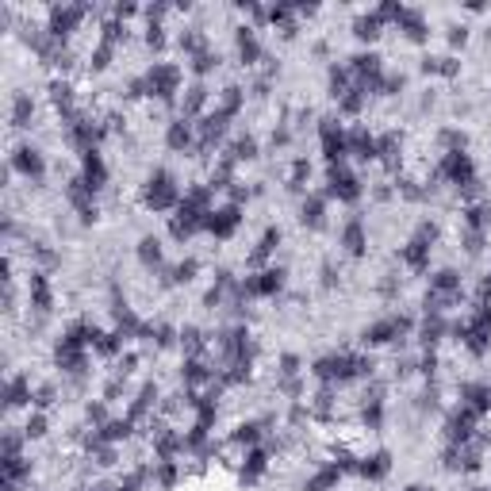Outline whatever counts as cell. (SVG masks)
Segmentation results:
<instances>
[{
  "label": "cell",
  "instance_id": "obj_1",
  "mask_svg": "<svg viewBox=\"0 0 491 491\" xmlns=\"http://www.w3.org/2000/svg\"><path fill=\"white\" fill-rule=\"evenodd\" d=\"M181 188H177V181L166 173V169H154L150 173V181H146L142 188V203L150 211H173V208H181Z\"/></svg>",
  "mask_w": 491,
  "mask_h": 491
},
{
  "label": "cell",
  "instance_id": "obj_2",
  "mask_svg": "<svg viewBox=\"0 0 491 491\" xmlns=\"http://www.w3.org/2000/svg\"><path fill=\"white\" fill-rule=\"evenodd\" d=\"M146 93H150L154 100H173V96L181 93V69L158 62L150 73H146Z\"/></svg>",
  "mask_w": 491,
  "mask_h": 491
},
{
  "label": "cell",
  "instance_id": "obj_3",
  "mask_svg": "<svg viewBox=\"0 0 491 491\" xmlns=\"http://www.w3.org/2000/svg\"><path fill=\"white\" fill-rule=\"evenodd\" d=\"M476 422H480V415L469 411V407H461V411L449 415V422H445L449 445H469V441L476 438Z\"/></svg>",
  "mask_w": 491,
  "mask_h": 491
},
{
  "label": "cell",
  "instance_id": "obj_4",
  "mask_svg": "<svg viewBox=\"0 0 491 491\" xmlns=\"http://www.w3.org/2000/svg\"><path fill=\"white\" fill-rule=\"evenodd\" d=\"M12 169L20 177H27V181H43V173H46V161H43V154L35 150V146H20V150L12 154Z\"/></svg>",
  "mask_w": 491,
  "mask_h": 491
},
{
  "label": "cell",
  "instance_id": "obj_5",
  "mask_svg": "<svg viewBox=\"0 0 491 491\" xmlns=\"http://www.w3.org/2000/svg\"><path fill=\"white\" fill-rule=\"evenodd\" d=\"M238 223H242L238 203H227V208L211 211V215H208V223H203V231H211L215 238H231V234L238 231Z\"/></svg>",
  "mask_w": 491,
  "mask_h": 491
},
{
  "label": "cell",
  "instance_id": "obj_6",
  "mask_svg": "<svg viewBox=\"0 0 491 491\" xmlns=\"http://www.w3.org/2000/svg\"><path fill=\"white\" fill-rule=\"evenodd\" d=\"M88 15V8H73V4H65V8H54L51 12V35L54 39H65V35H73V31L81 27V20Z\"/></svg>",
  "mask_w": 491,
  "mask_h": 491
},
{
  "label": "cell",
  "instance_id": "obj_7",
  "mask_svg": "<svg viewBox=\"0 0 491 491\" xmlns=\"http://www.w3.org/2000/svg\"><path fill=\"white\" fill-rule=\"evenodd\" d=\"M326 181H330L326 196H338V200H357V196H361V184H357V177L349 173L346 166H330Z\"/></svg>",
  "mask_w": 491,
  "mask_h": 491
},
{
  "label": "cell",
  "instance_id": "obj_8",
  "mask_svg": "<svg viewBox=\"0 0 491 491\" xmlns=\"http://www.w3.org/2000/svg\"><path fill=\"white\" fill-rule=\"evenodd\" d=\"M27 300H31V307H35L39 315H46V311H51L54 296H51V281H46L43 269H35V273H31V281H27Z\"/></svg>",
  "mask_w": 491,
  "mask_h": 491
},
{
  "label": "cell",
  "instance_id": "obj_9",
  "mask_svg": "<svg viewBox=\"0 0 491 491\" xmlns=\"http://www.w3.org/2000/svg\"><path fill=\"white\" fill-rule=\"evenodd\" d=\"M166 146H169V150H177V154L192 150V146H196V123L173 119V123H169V130H166Z\"/></svg>",
  "mask_w": 491,
  "mask_h": 491
},
{
  "label": "cell",
  "instance_id": "obj_10",
  "mask_svg": "<svg viewBox=\"0 0 491 491\" xmlns=\"http://www.w3.org/2000/svg\"><path fill=\"white\" fill-rule=\"evenodd\" d=\"M81 181H85L88 188H104V181H108V166H104V158L96 150H88L85 158H81Z\"/></svg>",
  "mask_w": 491,
  "mask_h": 491
},
{
  "label": "cell",
  "instance_id": "obj_11",
  "mask_svg": "<svg viewBox=\"0 0 491 491\" xmlns=\"http://www.w3.org/2000/svg\"><path fill=\"white\" fill-rule=\"evenodd\" d=\"M234 46H238V62L242 65H257L261 62V43H257V35H253V27L234 31Z\"/></svg>",
  "mask_w": 491,
  "mask_h": 491
},
{
  "label": "cell",
  "instance_id": "obj_12",
  "mask_svg": "<svg viewBox=\"0 0 491 491\" xmlns=\"http://www.w3.org/2000/svg\"><path fill=\"white\" fill-rule=\"evenodd\" d=\"M300 223L311 227V231H318V227L326 223V196H307V200L300 203Z\"/></svg>",
  "mask_w": 491,
  "mask_h": 491
},
{
  "label": "cell",
  "instance_id": "obj_13",
  "mask_svg": "<svg viewBox=\"0 0 491 491\" xmlns=\"http://www.w3.org/2000/svg\"><path fill=\"white\" fill-rule=\"evenodd\" d=\"M208 100H211V93H208V88H203V85H192V88H188V93L181 96V119L192 123L203 108H208Z\"/></svg>",
  "mask_w": 491,
  "mask_h": 491
},
{
  "label": "cell",
  "instance_id": "obj_14",
  "mask_svg": "<svg viewBox=\"0 0 491 491\" xmlns=\"http://www.w3.org/2000/svg\"><path fill=\"white\" fill-rule=\"evenodd\" d=\"M342 246H346V253H354V257H361V253H365L368 234H365V223H361V219H349V223L342 227Z\"/></svg>",
  "mask_w": 491,
  "mask_h": 491
},
{
  "label": "cell",
  "instance_id": "obj_15",
  "mask_svg": "<svg viewBox=\"0 0 491 491\" xmlns=\"http://www.w3.org/2000/svg\"><path fill=\"white\" fill-rule=\"evenodd\" d=\"M388 469H391V457L388 453H372V457H361V461H357V472H361L365 480L388 476Z\"/></svg>",
  "mask_w": 491,
  "mask_h": 491
},
{
  "label": "cell",
  "instance_id": "obj_16",
  "mask_svg": "<svg viewBox=\"0 0 491 491\" xmlns=\"http://www.w3.org/2000/svg\"><path fill=\"white\" fill-rule=\"evenodd\" d=\"M338 480H342V469H338V464H326V469H318L315 476H307L304 491H334V487H338Z\"/></svg>",
  "mask_w": 491,
  "mask_h": 491
},
{
  "label": "cell",
  "instance_id": "obj_17",
  "mask_svg": "<svg viewBox=\"0 0 491 491\" xmlns=\"http://www.w3.org/2000/svg\"><path fill=\"white\" fill-rule=\"evenodd\" d=\"M430 292H438V296H461V276L453 269H441V273L430 276Z\"/></svg>",
  "mask_w": 491,
  "mask_h": 491
},
{
  "label": "cell",
  "instance_id": "obj_18",
  "mask_svg": "<svg viewBox=\"0 0 491 491\" xmlns=\"http://www.w3.org/2000/svg\"><path fill=\"white\" fill-rule=\"evenodd\" d=\"M242 104H246V88H238V85H227L223 93H219V100H215V108L219 112H227V116H238L242 112Z\"/></svg>",
  "mask_w": 491,
  "mask_h": 491
},
{
  "label": "cell",
  "instance_id": "obj_19",
  "mask_svg": "<svg viewBox=\"0 0 491 491\" xmlns=\"http://www.w3.org/2000/svg\"><path fill=\"white\" fill-rule=\"evenodd\" d=\"M422 73H433V77H457L461 73V62L449 58V54H441V58H422Z\"/></svg>",
  "mask_w": 491,
  "mask_h": 491
},
{
  "label": "cell",
  "instance_id": "obj_20",
  "mask_svg": "<svg viewBox=\"0 0 491 491\" xmlns=\"http://www.w3.org/2000/svg\"><path fill=\"white\" fill-rule=\"evenodd\" d=\"M227 158H231L234 166H238V161H253V158H257V138H253V135H238L231 142V150H227Z\"/></svg>",
  "mask_w": 491,
  "mask_h": 491
},
{
  "label": "cell",
  "instance_id": "obj_21",
  "mask_svg": "<svg viewBox=\"0 0 491 491\" xmlns=\"http://www.w3.org/2000/svg\"><path fill=\"white\" fill-rule=\"evenodd\" d=\"M380 31H384V20H380V12H372V15H361V20L354 23V35L361 39V43H376V39H380Z\"/></svg>",
  "mask_w": 491,
  "mask_h": 491
},
{
  "label": "cell",
  "instance_id": "obj_22",
  "mask_svg": "<svg viewBox=\"0 0 491 491\" xmlns=\"http://www.w3.org/2000/svg\"><path fill=\"white\" fill-rule=\"evenodd\" d=\"M31 396H35V391H31V380H27V376H12V380H8V407L31 403Z\"/></svg>",
  "mask_w": 491,
  "mask_h": 491
},
{
  "label": "cell",
  "instance_id": "obj_23",
  "mask_svg": "<svg viewBox=\"0 0 491 491\" xmlns=\"http://www.w3.org/2000/svg\"><path fill=\"white\" fill-rule=\"evenodd\" d=\"M31 116H35L31 96L27 93H15V100H12V127H31Z\"/></svg>",
  "mask_w": 491,
  "mask_h": 491
},
{
  "label": "cell",
  "instance_id": "obj_24",
  "mask_svg": "<svg viewBox=\"0 0 491 491\" xmlns=\"http://www.w3.org/2000/svg\"><path fill=\"white\" fill-rule=\"evenodd\" d=\"M138 261H142L146 269H158L161 265V242L158 238H142L138 242Z\"/></svg>",
  "mask_w": 491,
  "mask_h": 491
},
{
  "label": "cell",
  "instance_id": "obj_25",
  "mask_svg": "<svg viewBox=\"0 0 491 491\" xmlns=\"http://www.w3.org/2000/svg\"><path fill=\"white\" fill-rule=\"evenodd\" d=\"M441 334H445V318H441V315H426V323H422L419 338L426 342V346H433V342H441Z\"/></svg>",
  "mask_w": 491,
  "mask_h": 491
},
{
  "label": "cell",
  "instance_id": "obj_26",
  "mask_svg": "<svg viewBox=\"0 0 491 491\" xmlns=\"http://www.w3.org/2000/svg\"><path fill=\"white\" fill-rule=\"evenodd\" d=\"M112 54H116V46L96 39V46L88 51V65H93V69H108V65H112Z\"/></svg>",
  "mask_w": 491,
  "mask_h": 491
},
{
  "label": "cell",
  "instance_id": "obj_27",
  "mask_svg": "<svg viewBox=\"0 0 491 491\" xmlns=\"http://www.w3.org/2000/svg\"><path fill=\"white\" fill-rule=\"evenodd\" d=\"M215 65H219V54L208 46V51H200V54L192 58V73H200V77H203V73H211Z\"/></svg>",
  "mask_w": 491,
  "mask_h": 491
},
{
  "label": "cell",
  "instance_id": "obj_28",
  "mask_svg": "<svg viewBox=\"0 0 491 491\" xmlns=\"http://www.w3.org/2000/svg\"><path fill=\"white\" fill-rule=\"evenodd\" d=\"M46 433V415L43 411H35V415H27V422H23V438H43Z\"/></svg>",
  "mask_w": 491,
  "mask_h": 491
},
{
  "label": "cell",
  "instance_id": "obj_29",
  "mask_svg": "<svg viewBox=\"0 0 491 491\" xmlns=\"http://www.w3.org/2000/svg\"><path fill=\"white\" fill-rule=\"evenodd\" d=\"M54 396H58V391H54V384H39V388H35V396H31L35 411H46V407L54 403Z\"/></svg>",
  "mask_w": 491,
  "mask_h": 491
},
{
  "label": "cell",
  "instance_id": "obj_30",
  "mask_svg": "<svg viewBox=\"0 0 491 491\" xmlns=\"http://www.w3.org/2000/svg\"><path fill=\"white\" fill-rule=\"evenodd\" d=\"M296 372H300V357L296 354H284L281 357V380H296Z\"/></svg>",
  "mask_w": 491,
  "mask_h": 491
},
{
  "label": "cell",
  "instance_id": "obj_31",
  "mask_svg": "<svg viewBox=\"0 0 491 491\" xmlns=\"http://www.w3.org/2000/svg\"><path fill=\"white\" fill-rule=\"evenodd\" d=\"M464 43H469V27L464 23L461 27H449V46H464Z\"/></svg>",
  "mask_w": 491,
  "mask_h": 491
},
{
  "label": "cell",
  "instance_id": "obj_32",
  "mask_svg": "<svg viewBox=\"0 0 491 491\" xmlns=\"http://www.w3.org/2000/svg\"><path fill=\"white\" fill-rule=\"evenodd\" d=\"M484 39H487V43H491V27H487V31H484Z\"/></svg>",
  "mask_w": 491,
  "mask_h": 491
},
{
  "label": "cell",
  "instance_id": "obj_33",
  "mask_svg": "<svg viewBox=\"0 0 491 491\" xmlns=\"http://www.w3.org/2000/svg\"><path fill=\"white\" fill-rule=\"evenodd\" d=\"M407 491H430V487H407Z\"/></svg>",
  "mask_w": 491,
  "mask_h": 491
}]
</instances>
